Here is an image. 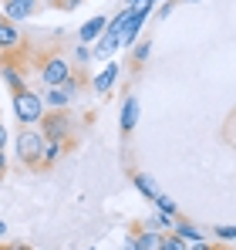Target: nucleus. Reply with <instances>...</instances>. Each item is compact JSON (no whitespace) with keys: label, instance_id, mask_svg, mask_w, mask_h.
<instances>
[{"label":"nucleus","instance_id":"nucleus-1","mask_svg":"<svg viewBox=\"0 0 236 250\" xmlns=\"http://www.w3.org/2000/svg\"><path fill=\"white\" fill-rule=\"evenodd\" d=\"M44 112H47V108H44V102H40L38 91H31V88L14 91V115H17L20 125H38Z\"/></svg>","mask_w":236,"mask_h":250},{"label":"nucleus","instance_id":"nucleus-2","mask_svg":"<svg viewBox=\"0 0 236 250\" xmlns=\"http://www.w3.org/2000/svg\"><path fill=\"white\" fill-rule=\"evenodd\" d=\"M40 146H44V135H40L34 125H24V132L17 135V159H20L24 166H34V169H38Z\"/></svg>","mask_w":236,"mask_h":250},{"label":"nucleus","instance_id":"nucleus-3","mask_svg":"<svg viewBox=\"0 0 236 250\" xmlns=\"http://www.w3.org/2000/svg\"><path fill=\"white\" fill-rule=\"evenodd\" d=\"M40 82L47 84V88H61V82L71 75V64L61 58V54H47L44 61H40Z\"/></svg>","mask_w":236,"mask_h":250},{"label":"nucleus","instance_id":"nucleus-4","mask_svg":"<svg viewBox=\"0 0 236 250\" xmlns=\"http://www.w3.org/2000/svg\"><path fill=\"white\" fill-rule=\"evenodd\" d=\"M38 125H40V135H44V139H68V135H71V115L61 112V108H54L51 115L44 112Z\"/></svg>","mask_w":236,"mask_h":250},{"label":"nucleus","instance_id":"nucleus-5","mask_svg":"<svg viewBox=\"0 0 236 250\" xmlns=\"http://www.w3.org/2000/svg\"><path fill=\"white\" fill-rule=\"evenodd\" d=\"M34 10H38V0H7L0 14H3L7 21H14V24H20V21H27V17H31Z\"/></svg>","mask_w":236,"mask_h":250},{"label":"nucleus","instance_id":"nucleus-6","mask_svg":"<svg viewBox=\"0 0 236 250\" xmlns=\"http://www.w3.org/2000/svg\"><path fill=\"white\" fill-rule=\"evenodd\" d=\"M115 82H118V64L115 61H105V68L91 78V88H95L98 95H108V91L115 88Z\"/></svg>","mask_w":236,"mask_h":250},{"label":"nucleus","instance_id":"nucleus-7","mask_svg":"<svg viewBox=\"0 0 236 250\" xmlns=\"http://www.w3.org/2000/svg\"><path fill=\"white\" fill-rule=\"evenodd\" d=\"M105 27H108V17H105V14L88 17V21L81 24V31H78V41L81 44H91L95 38H101V34H105Z\"/></svg>","mask_w":236,"mask_h":250},{"label":"nucleus","instance_id":"nucleus-8","mask_svg":"<svg viewBox=\"0 0 236 250\" xmlns=\"http://www.w3.org/2000/svg\"><path fill=\"white\" fill-rule=\"evenodd\" d=\"M138 125V98L135 95H128L125 98V105H121V119H118V128H121V135H132V128Z\"/></svg>","mask_w":236,"mask_h":250},{"label":"nucleus","instance_id":"nucleus-9","mask_svg":"<svg viewBox=\"0 0 236 250\" xmlns=\"http://www.w3.org/2000/svg\"><path fill=\"white\" fill-rule=\"evenodd\" d=\"M169 233H176V237H179V240H186V244H196V240H206V233L199 230V227L193 223V220H179V216L172 220V230H169Z\"/></svg>","mask_w":236,"mask_h":250},{"label":"nucleus","instance_id":"nucleus-10","mask_svg":"<svg viewBox=\"0 0 236 250\" xmlns=\"http://www.w3.org/2000/svg\"><path fill=\"white\" fill-rule=\"evenodd\" d=\"M91 44H95L91 58H98V61H112V58H115V51H118V38H115V34H108V31H105L101 38H95Z\"/></svg>","mask_w":236,"mask_h":250},{"label":"nucleus","instance_id":"nucleus-11","mask_svg":"<svg viewBox=\"0 0 236 250\" xmlns=\"http://www.w3.org/2000/svg\"><path fill=\"white\" fill-rule=\"evenodd\" d=\"M162 237H165V233H158V230H149V227H138V230L132 233V240H135V250H158V247H162Z\"/></svg>","mask_w":236,"mask_h":250},{"label":"nucleus","instance_id":"nucleus-12","mask_svg":"<svg viewBox=\"0 0 236 250\" xmlns=\"http://www.w3.org/2000/svg\"><path fill=\"white\" fill-rule=\"evenodd\" d=\"M64 156V139H44V146H40V163H38V169L40 166H54L58 159Z\"/></svg>","mask_w":236,"mask_h":250},{"label":"nucleus","instance_id":"nucleus-13","mask_svg":"<svg viewBox=\"0 0 236 250\" xmlns=\"http://www.w3.org/2000/svg\"><path fill=\"white\" fill-rule=\"evenodd\" d=\"M132 186H135V189H138L149 203H156V196L162 193V189H158V183L149 176V172H132Z\"/></svg>","mask_w":236,"mask_h":250},{"label":"nucleus","instance_id":"nucleus-14","mask_svg":"<svg viewBox=\"0 0 236 250\" xmlns=\"http://www.w3.org/2000/svg\"><path fill=\"white\" fill-rule=\"evenodd\" d=\"M20 44V27L14 24V21H0V51H14Z\"/></svg>","mask_w":236,"mask_h":250},{"label":"nucleus","instance_id":"nucleus-15","mask_svg":"<svg viewBox=\"0 0 236 250\" xmlns=\"http://www.w3.org/2000/svg\"><path fill=\"white\" fill-rule=\"evenodd\" d=\"M0 78L10 84V91H20V88H24V71H20L17 64H10V61L0 64Z\"/></svg>","mask_w":236,"mask_h":250},{"label":"nucleus","instance_id":"nucleus-16","mask_svg":"<svg viewBox=\"0 0 236 250\" xmlns=\"http://www.w3.org/2000/svg\"><path fill=\"white\" fill-rule=\"evenodd\" d=\"M128 17H132V7H121V10H118L115 17H108V27H105V31L118 38V34L125 31V24H128Z\"/></svg>","mask_w":236,"mask_h":250},{"label":"nucleus","instance_id":"nucleus-17","mask_svg":"<svg viewBox=\"0 0 236 250\" xmlns=\"http://www.w3.org/2000/svg\"><path fill=\"white\" fill-rule=\"evenodd\" d=\"M40 102H44V108H47V105H51V108H64V105H68V102H71V98H68V95H64V91H61V88H47V91H44V98H40Z\"/></svg>","mask_w":236,"mask_h":250},{"label":"nucleus","instance_id":"nucleus-18","mask_svg":"<svg viewBox=\"0 0 236 250\" xmlns=\"http://www.w3.org/2000/svg\"><path fill=\"white\" fill-rule=\"evenodd\" d=\"M149 54H152V41H135L132 44V61H135V68H142V64L149 61Z\"/></svg>","mask_w":236,"mask_h":250},{"label":"nucleus","instance_id":"nucleus-19","mask_svg":"<svg viewBox=\"0 0 236 250\" xmlns=\"http://www.w3.org/2000/svg\"><path fill=\"white\" fill-rule=\"evenodd\" d=\"M172 220H176V216H165V213H156V216H152V220H145L142 227H149V230H158V233H169V230H172Z\"/></svg>","mask_w":236,"mask_h":250},{"label":"nucleus","instance_id":"nucleus-20","mask_svg":"<svg viewBox=\"0 0 236 250\" xmlns=\"http://www.w3.org/2000/svg\"><path fill=\"white\" fill-rule=\"evenodd\" d=\"M156 207H158V213H165V216H176V213H179L176 200H169L165 193H158V196H156Z\"/></svg>","mask_w":236,"mask_h":250},{"label":"nucleus","instance_id":"nucleus-21","mask_svg":"<svg viewBox=\"0 0 236 250\" xmlns=\"http://www.w3.org/2000/svg\"><path fill=\"white\" fill-rule=\"evenodd\" d=\"M213 237H216V240H223V244H233V240H236V230L230 227V223H219V227H213Z\"/></svg>","mask_w":236,"mask_h":250},{"label":"nucleus","instance_id":"nucleus-22","mask_svg":"<svg viewBox=\"0 0 236 250\" xmlns=\"http://www.w3.org/2000/svg\"><path fill=\"white\" fill-rule=\"evenodd\" d=\"M186 247H189L186 240H179L176 233H165V237H162V247H158V250H186Z\"/></svg>","mask_w":236,"mask_h":250},{"label":"nucleus","instance_id":"nucleus-23","mask_svg":"<svg viewBox=\"0 0 236 250\" xmlns=\"http://www.w3.org/2000/svg\"><path fill=\"white\" fill-rule=\"evenodd\" d=\"M78 88H81V82H78V78H75V75H68V78L61 82V91H64L68 98H75V95H78Z\"/></svg>","mask_w":236,"mask_h":250},{"label":"nucleus","instance_id":"nucleus-24","mask_svg":"<svg viewBox=\"0 0 236 250\" xmlns=\"http://www.w3.org/2000/svg\"><path fill=\"white\" fill-rule=\"evenodd\" d=\"M75 61H78V68L91 61V47H88V44H78V47H75Z\"/></svg>","mask_w":236,"mask_h":250},{"label":"nucleus","instance_id":"nucleus-25","mask_svg":"<svg viewBox=\"0 0 236 250\" xmlns=\"http://www.w3.org/2000/svg\"><path fill=\"white\" fill-rule=\"evenodd\" d=\"M186 250H219L216 244H206V240H196V244H189Z\"/></svg>","mask_w":236,"mask_h":250},{"label":"nucleus","instance_id":"nucleus-26","mask_svg":"<svg viewBox=\"0 0 236 250\" xmlns=\"http://www.w3.org/2000/svg\"><path fill=\"white\" fill-rule=\"evenodd\" d=\"M176 3H179V0H172V3H165V7H162V10H158V17H169V14H172V7H176Z\"/></svg>","mask_w":236,"mask_h":250},{"label":"nucleus","instance_id":"nucleus-27","mask_svg":"<svg viewBox=\"0 0 236 250\" xmlns=\"http://www.w3.org/2000/svg\"><path fill=\"white\" fill-rule=\"evenodd\" d=\"M0 250H31V247H27V244H3Z\"/></svg>","mask_w":236,"mask_h":250},{"label":"nucleus","instance_id":"nucleus-28","mask_svg":"<svg viewBox=\"0 0 236 250\" xmlns=\"http://www.w3.org/2000/svg\"><path fill=\"white\" fill-rule=\"evenodd\" d=\"M78 3H84V0H61V7H64V10H71V7H78Z\"/></svg>","mask_w":236,"mask_h":250},{"label":"nucleus","instance_id":"nucleus-29","mask_svg":"<svg viewBox=\"0 0 236 250\" xmlns=\"http://www.w3.org/2000/svg\"><path fill=\"white\" fill-rule=\"evenodd\" d=\"M7 172V156H3V149H0V176Z\"/></svg>","mask_w":236,"mask_h":250},{"label":"nucleus","instance_id":"nucleus-30","mask_svg":"<svg viewBox=\"0 0 236 250\" xmlns=\"http://www.w3.org/2000/svg\"><path fill=\"white\" fill-rule=\"evenodd\" d=\"M3 146H7V128L0 125V149H3Z\"/></svg>","mask_w":236,"mask_h":250},{"label":"nucleus","instance_id":"nucleus-31","mask_svg":"<svg viewBox=\"0 0 236 250\" xmlns=\"http://www.w3.org/2000/svg\"><path fill=\"white\" fill-rule=\"evenodd\" d=\"M125 250H135V240H132V237L125 240Z\"/></svg>","mask_w":236,"mask_h":250},{"label":"nucleus","instance_id":"nucleus-32","mask_svg":"<svg viewBox=\"0 0 236 250\" xmlns=\"http://www.w3.org/2000/svg\"><path fill=\"white\" fill-rule=\"evenodd\" d=\"M3 233H7V223H3V220H0V237H3Z\"/></svg>","mask_w":236,"mask_h":250},{"label":"nucleus","instance_id":"nucleus-33","mask_svg":"<svg viewBox=\"0 0 236 250\" xmlns=\"http://www.w3.org/2000/svg\"><path fill=\"white\" fill-rule=\"evenodd\" d=\"M135 3H138V0H125V7H135Z\"/></svg>","mask_w":236,"mask_h":250},{"label":"nucleus","instance_id":"nucleus-34","mask_svg":"<svg viewBox=\"0 0 236 250\" xmlns=\"http://www.w3.org/2000/svg\"><path fill=\"white\" fill-rule=\"evenodd\" d=\"M179 3H196V0H179Z\"/></svg>","mask_w":236,"mask_h":250},{"label":"nucleus","instance_id":"nucleus-35","mask_svg":"<svg viewBox=\"0 0 236 250\" xmlns=\"http://www.w3.org/2000/svg\"><path fill=\"white\" fill-rule=\"evenodd\" d=\"M0 21H3V14H0Z\"/></svg>","mask_w":236,"mask_h":250},{"label":"nucleus","instance_id":"nucleus-36","mask_svg":"<svg viewBox=\"0 0 236 250\" xmlns=\"http://www.w3.org/2000/svg\"><path fill=\"white\" fill-rule=\"evenodd\" d=\"M88 250H95V247H88Z\"/></svg>","mask_w":236,"mask_h":250}]
</instances>
